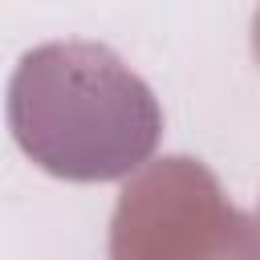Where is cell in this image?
<instances>
[{"instance_id": "cell-1", "label": "cell", "mask_w": 260, "mask_h": 260, "mask_svg": "<svg viewBox=\"0 0 260 260\" xmlns=\"http://www.w3.org/2000/svg\"><path fill=\"white\" fill-rule=\"evenodd\" d=\"M8 126L45 175L106 183L150 162L162 138V110L114 49L53 41L20 57L8 85Z\"/></svg>"}, {"instance_id": "cell-2", "label": "cell", "mask_w": 260, "mask_h": 260, "mask_svg": "<svg viewBox=\"0 0 260 260\" xmlns=\"http://www.w3.org/2000/svg\"><path fill=\"white\" fill-rule=\"evenodd\" d=\"M110 260H260V223L187 154L146 162L110 215Z\"/></svg>"}, {"instance_id": "cell-3", "label": "cell", "mask_w": 260, "mask_h": 260, "mask_svg": "<svg viewBox=\"0 0 260 260\" xmlns=\"http://www.w3.org/2000/svg\"><path fill=\"white\" fill-rule=\"evenodd\" d=\"M252 53H256V61H260V8H256V16H252Z\"/></svg>"}]
</instances>
